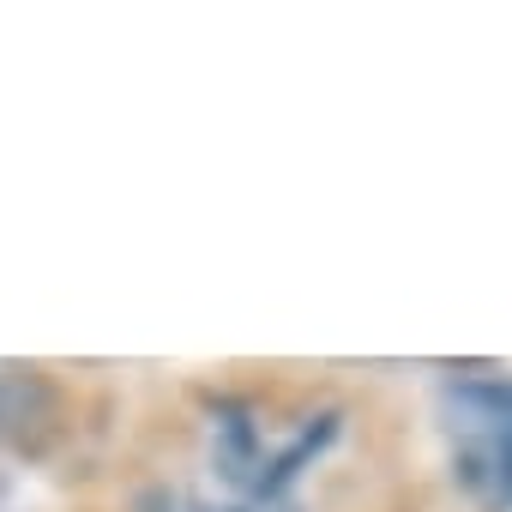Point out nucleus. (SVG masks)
Segmentation results:
<instances>
[{"instance_id": "f257e3e1", "label": "nucleus", "mask_w": 512, "mask_h": 512, "mask_svg": "<svg viewBox=\"0 0 512 512\" xmlns=\"http://www.w3.org/2000/svg\"><path fill=\"white\" fill-rule=\"evenodd\" d=\"M452 482L482 512H512V380L470 374L446 386Z\"/></svg>"}, {"instance_id": "f03ea898", "label": "nucleus", "mask_w": 512, "mask_h": 512, "mask_svg": "<svg viewBox=\"0 0 512 512\" xmlns=\"http://www.w3.org/2000/svg\"><path fill=\"white\" fill-rule=\"evenodd\" d=\"M61 440V392L43 368H0V446L43 458Z\"/></svg>"}]
</instances>
